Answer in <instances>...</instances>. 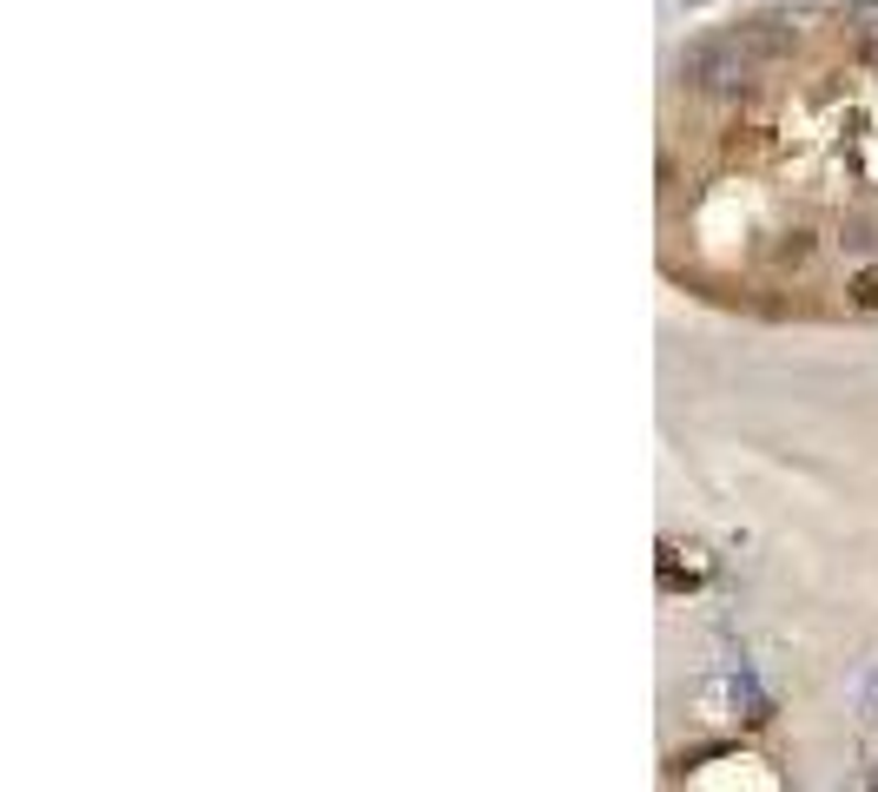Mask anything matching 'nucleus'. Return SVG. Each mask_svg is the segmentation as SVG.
<instances>
[{"instance_id": "f257e3e1", "label": "nucleus", "mask_w": 878, "mask_h": 792, "mask_svg": "<svg viewBox=\"0 0 878 792\" xmlns=\"http://www.w3.org/2000/svg\"><path fill=\"white\" fill-rule=\"evenodd\" d=\"M787 46H793L787 26L714 33V40H694V46L681 53V79H687L694 93H740V86L760 73V59H773V53H787Z\"/></svg>"}, {"instance_id": "f03ea898", "label": "nucleus", "mask_w": 878, "mask_h": 792, "mask_svg": "<svg viewBox=\"0 0 878 792\" xmlns=\"http://www.w3.org/2000/svg\"><path fill=\"white\" fill-rule=\"evenodd\" d=\"M846 33H853V46L866 59H878V0H853L846 7Z\"/></svg>"}, {"instance_id": "7ed1b4c3", "label": "nucleus", "mask_w": 878, "mask_h": 792, "mask_svg": "<svg viewBox=\"0 0 878 792\" xmlns=\"http://www.w3.org/2000/svg\"><path fill=\"white\" fill-rule=\"evenodd\" d=\"M853 297H859L866 311H878V271H859V284H853Z\"/></svg>"}]
</instances>
